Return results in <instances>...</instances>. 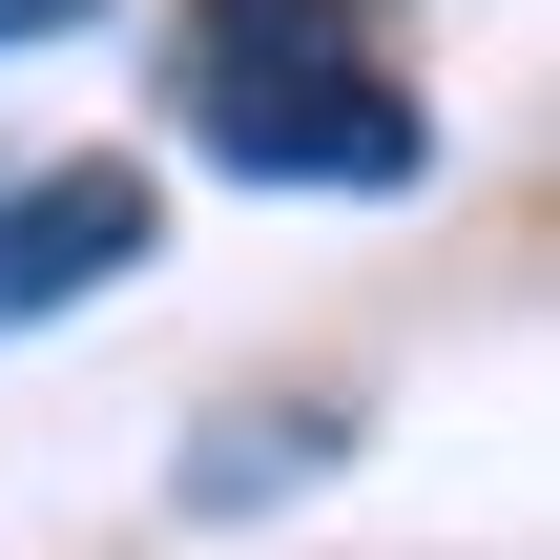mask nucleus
Segmentation results:
<instances>
[{
	"mask_svg": "<svg viewBox=\"0 0 560 560\" xmlns=\"http://www.w3.org/2000/svg\"><path fill=\"white\" fill-rule=\"evenodd\" d=\"M187 145L249 187H416L436 166V125L353 0H208L187 21Z\"/></svg>",
	"mask_w": 560,
	"mask_h": 560,
	"instance_id": "f257e3e1",
	"label": "nucleus"
},
{
	"mask_svg": "<svg viewBox=\"0 0 560 560\" xmlns=\"http://www.w3.org/2000/svg\"><path fill=\"white\" fill-rule=\"evenodd\" d=\"M145 229H166V187H145V166H42V187H0V332H42V312L125 291V270H145Z\"/></svg>",
	"mask_w": 560,
	"mask_h": 560,
	"instance_id": "f03ea898",
	"label": "nucleus"
},
{
	"mask_svg": "<svg viewBox=\"0 0 560 560\" xmlns=\"http://www.w3.org/2000/svg\"><path fill=\"white\" fill-rule=\"evenodd\" d=\"M332 436H353V416H229V436L187 457V499H208V520H249V478H312Z\"/></svg>",
	"mask_w": 560,
	"mask_h": 560,
	"instance_id": "7ed1b4c3",
	"label": "nucleus"
},
{
	"mask_svg": "<svg viewBox=\"0 0 560 560\" xmlns=\"http://www.w3.org/2000/svg\"><path fill=\"white\" fill-rule=\"evenodd\" d=\"M62 21H83V0H0V42H62Z\"/></svg>",
	"mask_w": 560,
	"mask_h": 560,
	"instance_id": "20e7f679",
	"label": "nucleus"
}]
</instances>
